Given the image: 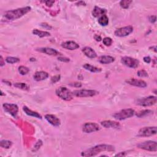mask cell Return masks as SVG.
Here are the masks:
<instances>
[{
	"instance_id": "cell-2",
	"label": "cell",
	"mask_w": 157,
	"mask_h": 157,
	"mask_svg": "<svg viewBox=\"0 0 157 157\" xmlns=\"http://www.w3.org/2000/svg\"><path fill=\"white\" fill-rule=\"evenodd\" d=\"M31 10V8L29 6L17 9L10 10L5 12L4 17L9 20H15L21 18Z\"/></svg>"
},
{
	"instance_id": "cell-10",
	"label": "cell",
	"mask_w": 157,
	"mask_h": 157,
	"mask_svg": "<svg viewBox=\"0 0 157 157\" xmlns=\"http://www.w3.org/2000/svg\"><path fill=\"white\" fill-rule=\"evenodd\" d=\"M3 107L6 112L10 114L14 118H17V114L19 112V107L17 104L4 103L3 104Z\"/></svg>"
},
{
	"instance_id": "cell-31",
	"label": "cell",
	"mask_w": 157,
	"mask_h": 157,
	"mask_svg": "<svg viewBox=\"0 0 157 157\" xmlns=\"http://www.w3.org/2000/svg\"><path fill=\"white\" fill-rule=\"evenodd\" d=\"M152 113H153V111H152V110H142V111H141V112H139V113H137L136 114V115H137V117H142L145 115H147L149 114H151Z\"/></svg>"
},
{
	"instance_id": "cell-42",
	"label": "cell",
	"mask_w": 157,
	"mask_h": 157,
	"mask_svg": "<svg viewBox=\"0 0 157 157\" xmlns=\"http://www.w3.org/2000/svg\"><path fill=\"white\" fill-rule=\"evenodd\" d=\"M0 60H1V67H3L4 65V61H3V57L2 56H1V59H0Z\"/></svg>"
},
{
	"instance_id": "cell-24",
	"label": "cell",
	"mask_w": 157,
	"mask_h": 157,
	"mask_svg": "<svg viewBox=\"0 0 157 157\" xmlns=\"http://www.w3.org/2000/svg\"><path fill=\"white\" fill-rule=\"evenodd\" d=\"M83 68L85 69L86 70L89 71L91 73H100L101 71V69L97 68L96 66H94L92 65H89V64H85L84 65H83Z\"/></svg>"
},
{
	"instance_id": "cell-17",
	"label": "cell",
	"mask_w": 157,
	"mask_h": 157,
	"mask_svg": "<svg viewBox=\"0 0 157 157\" xmlns=\"http://www.w3.org/2000/svg\"><path fill=\"white\" fill-rule=\"evenodd\" d=\"M37 50L42 52V53L45 54L49 55H52V56H57L60 55V52L59 51H57V50L52 49V48H49V47H43L38 49Z\"/></svg>"
},
{
	"instance_id": "cell-25",
	"label": "cell",
	"mask_w": 157,
	"mask_h": 157,
	"mask_svg": "<svg viewBox=\"0 0 157 157\" xmlns=\"http://www.w3.org/2000/svg\"><path fill=\"white\" fill-rule=\"evenodd\" d=\"M98 22L99 23V24H100L101 26L105 27V26H107L109 24V18L106 14L103 15L101 17H99Z\"/></svg>"
},
{
	"instance_id": "cell-5",
	"label": "cell",
	"mask_w": 157,
	"mask_h": 157,
	"mask_svg": "<svg viewBox=\"0 0 157 157\" xmlns=\"http://www.w3.org/2000/svg\"><path fill=\"white\" fill-rule=\"evenodd\" d=\"M157 98L156 96H150L146 98H143L139 99L137 101V104L139 106H143V107H148V106H152L155 105L156 103Z\"/></svg>"
},
{
	"instance_id": "cell-3",
	"label": "cell",
	"mask_w": 157,
	"mask_h": 157,
	"mask_svg": "<svg viewBox=\"0 0 157 157\" xmlns=\"http://www.w3.org/2000/svg\"><path fill=\"white\" fill-rule=\"evenodd\" d=\"M135 114V110H133V109H126L121 110L118 112H116L113 115V117L116 120H124L133 117Z\"/></svg>"
},
{
	"instance_id": "cell-36",
	"label": "cell",
	"mask_w": 157,
	"mask_h": 157,
	"mask_svg": "<svg viewBox=\"0 0 157 157\" xmlns=\"http://www.w3.org/2000/svg\"><path fill=\"white\" fill-rule=\"evenodd\" d=\"M45 3L47 6L51 7L55 3V1H45Z\"/></svg>"
},
{
	"instance_id": "cell-23",
	"label": "cell",
	"mask_w": 157,
	"mask_h": 157,
	"mask_svg": "<svg viewBox=\"0 0 157 157\" xmlns=\"http://www.w3.org/2000/svg\"><path fill=\"white\" fill-rule=\"evenodd\" d=\"M33 34L34 35L38 36L39 38H44V37H48L50 36V33L47 31H40L38 30V29H34L33 31Z\"/></svg>"
},
{
	"instance_id": "cell-38",
	"label": "cell",
	"mask_w": 157,
	"mask_h": 157,
	"mask_svg": "<svg viewBox=\"0 0 157 157\" xmlns=\"http://www.w3.org/2000/svg\"><path fill=\"white\" fill-rule=\"evenodd\" d=\"M70 85L72 87H77V88H80V87H82V84H81L80 83H78V82H75V83L71 84Z\"/></svg>"
},
{
	"instance_id": "cell-44",
	"label": "cell",
	"mask_w": 157,
	"mask_h": 157,
	"mask_svg": "<svg viewBox=\"0 0 157 157\" xmlns=\"http://www.w3.org/2000/svg\"><path fill=\"white\" fill-rule=\"evenodd\" d=\"M150 48H152V50H154V52H156V46H152V47H150Z\"/></svg>"
},
{
	"instance_id": "cell-8",
	"label": "cell",
	"mask_w": 157,
	"mask_h": 157,
	"mask_svg": "<svg viewBox=\"0 0 157 157\" xmlns=\"http://www.w3.org/2000/svg\"><path fill=\"white\" fill-rule=\"evenodd\" d=\"M73 95L76 97L85 98L91 97L98 94V92L94 90H77L72 92Z\"/></svg>"
},
{
	"instance_id": "cell-4",
	"label": "cell",
	"mask_w": 157,
	"mask_h": 157,
	"mask_svg": "<svg viewBox=\"0 0 157 157\" xmlns=\"http://www.w3.org/2000/svg\"><path fill=\"white\" fill-rule=\"evenodd\" d=\"M56 95L65 101H70L73 99V93L65 87H60L56 90Z\"/></svg>"
},
{
	"instance_id": "cell-41",
	"label": "cell",
	"mask_w": 157,
	"mask_h": 157,
	"mask_svg": "<svg viewBox=\"0 0 157 157\" xmlns=\"http://www.w3.org/2000/svg\"><path fill=\"white\" fill-rule=\"evenodd\" d=\"M94 38L96 40V41H99V42L101 41V39H102L101 37L100 36H98V35H95V37H94Z\"/></svg>"
},
{
	"instance_id": "cell-29",
	"label": "cell",
	"mask_w": 157,
	"mask_h": 157,
	"mask_svg": "<svg viewBox=\"0 0 157 157\" xmlns=\"http://www.w3.org/2000/svg\"><path fill=\"white\" fill-rule=\"evenodd\" d=\"M14 87L24 90H28L29 89V87L25 83H15L14 84Z\"/></svg>"
},
{
	"instance_id": "cell-28",
	"label": "cell",
	"mask_w": 157,
	"mask_h": 157,
	"mask_svg": "<svg viewBox=\"0 0 157 157\" xmlns=\"http://www.w3.org/2000/svg\"><path fill=\"white\" fill-rule=\"evenodd\" d=\"M19 72L21 75H27L29 72H30V69H29L26 66H20L19 67Z\"/></svg>"
},
{
	"instance_id": "cell-34",
	"label": "cell",
	"mask_w": 157,
	"mask_h": 157,
	"mask_svg": "<svg viewBox=\"0 0 157 157\" xmlns=\"http://www.w3.org/2000/svg\"><path fill=\"white\" fill-rule=\"evenodd\" d=\"M60 79V75H55L54 77H52L51 79V82L52 84H55L56 82H57L58 81H59Z\"/></svg>"
},
{
	"instance_id": "cell-16",
	"label": "cell",
	"mask_w": 157,
	"mask_h": 157,
	"mask_svg": "<svg viewBox=\"0 0 157 157\" xmlns=\"http://www.w3.org/2000/svg\"><path fill=\"white\" fill-rule=\"evenodd\" d=\"M61 47L64 49H66L67 50H76L79 48V45L74 41L72 40H69V41L64 42L61 44Z\"/></svg>"
},
{
	"instance_id": "cell-39",
	"label": "cell",
	"mask_w": 157,
	"mask_h": 157,
	"mask_svg": "<svg viewBox=\"0 0 157 157\" xmlns=\"http://www.w3.org/2000/svg\"><path fill=\"white\" fill-rule=\"evenodd\" d=\"M151 59H150V57H144V61L145 62V63H150L151 62Z\"/></svg>"
},
{
	"instance_id": "cell-13",
	"label": "cell",
	"mask_w": 157,
	"mask_h": 157,
	"mask_svg": "<svg viewBox=\"0 0 157 157\" xmlns=\"http://www.w3.org/2000/svg\"><path fill=\"white\" fill-rule=\"evenodd\" d=\"M126 82L131 85L137 87H140V88H145V87H146L147 86V83L145 82V81L136 79H130L128 80H127Z\"/></svg>"
},
{
	"instance_id": "cell-12",
	"label": "cell",
	"mask_w": 157,
	"mask_h": 157,
	"mask_svg": "<svg viewBox=\"0 0 157 157\" xmlns=\"http://www.w3.org/2000/svg\"><path fill=\"white\" fill-rule=\"evenodd\" d=\"M100 130V126L96 123H89L85 124L82 126V131L85 133H91L98 131Z\"/></svg>"
},
{
	"instance_id": "cell-27",
	"label": "cell",
	"mask_w": 157,
	"mask_h": 157,
	"mask_svg": "<svg viewBox=\"0 0 157 157\" xmlns=\"http://www.w3.org/2000/svg\"><path fill=\"white\" fill-rule=\"evenodd\" d=\"M6 61L10 64H14L17 63L20 61V59L16 57H8L6 59Z\"/></svg>"
},
{
	"instance_id": "cell-35",
	"label": "cell",
	"mask_w": 157,
	"mask_h": 157,
	"mask_svg": "<svg viewBox=\"0 0 157 157\" xmlns=\"http://www.w3.org/2000/svg\"><path fill=\"white\" fill-rule=\"evenodd\" d=\"M156 15H152L149 17V21H150V22L152 23V24L155 23L156 22Z\"/></svg>"
},
{
	"instance_id": "cell-30",
	"label": "cell",
	"mask_w": 157,
	"mask_h": 157,
	"mask_svg": "<svg viewBox=\"0 0 157 157\" xmlns=\"http://www.w3.org/2000/svg\"><path fill=\"white\" fill-rule=\"evenodd\" d=\"M131 3H132V1H129V0H124V1H120V5L122 8L128 9L130 7V5Z\"/></svg>"
},
{
	"instance_id": "cell-37",
	"label": "cell",
	"mask_w": 157,
	"mask_h": 157,
	"mask_svg": "<svg viewBox=\"0 0 157 157\" xmlns=\"http://www.w3.org/2000/svg\"><path fill=\"white\" fill-rule=\"evenodd\" d=\"M40 26L43 27L44 28H47V29H51L52 27L50 26L49 25L45 24V23H42V24H40Z\"/></svg>"
},
{
	"instance_id": "cell-1",
	"label": "cell",
	"mask_w": 157,
	"mask_h": 157,
	"mask_svg": "<svg viewBox=\"0 0 157 157\" xmlns=\"http://www.w3.org/2000/svg\"><path fill=\"white\" fill-rule=\"evenodd\" d=\"M114 147L112 145L107 144H100L82 152L81 155L82 156H94L101 153V152H105V151L112 152V151H114Z\"/></svg>"
},
{
	"instance_id": "cell-14",
	"label": "cell",
	"mask_w": 157,
	"mask_h": 157,
	"mask_svg": "<svg viewBox=\"0 0 157 157\" xmlns=\"http://www.w3.org/2000/svg\"><path fill=\"white\" fill-rule=\"evenodd\" d=\"M101 125L106 128H114L119 129L120 128V125L119 123L115 121L112 120H104L101 121Z\"/></svg>"
},
{
	"instance_id": "cell-20",
	"label": "cell",
	"mask_w": 157,
	"mask_h": 157,
	"mask_svg": "<svg viewBox=\"0 0 157 157\" xmlns=\"http://www.w3.org/2000/svg\"><path fill=\"white\" fill-rule=\"evenodd\" d=\"M98 61L101 64H104V65H108V64L112 63L115 61V59L114 57L109 56V55H103L101 56L99 58Z\"/></svg>"
},
{
	"instance_id": "cell-33",
	"label": "cell",
	"mask_w": 157,
	"mask_h": 157,
	"mask_svg": "<svg viewBox=\"0 0 157 157\" xmlns=\"http://www.w3.org/2000/svg\"><path fill=\"white\" fill-rule=\"evenodd\" d=\"M137 75L140 77H148V73L145 70H140L137 73Z\"/></svg>"
},
{
	"instance_id": "cell-40",
	"label": "cell",
	"mask_w": 157,
	"mask_h": 157,
	"mask_svg": "<svg viewBox=\"0 0 157 157\" xmlns=\"http://www.w3.org/2000/svg\"><path fill=\"white\" fill-rule=\"evenodd\" d=\"M59 60L61 61H65V62H68L69 61V59H67V58H65V57H59Z\"/></svg>"
},
{
	"instance_id": "cell-22",
	"label": "cell",
	"mask_w": 157,
	"mask_h": 157,
	"mask_svg": "<svg viewBox=\"0 0 157 157\" xmlns=\"http://www.w3.org/2000/svg\"><path fill=\"white\" fill-rule=\"evenodd\" d=\"M106 13V9H102L98 6H95L92 12L93 16H94L95 17H100L103 15H105Z\"/></svg>"
},
{
	"instance_id": "cell-32",
	"label": "cell",
	"mask_w": 157,
	"mask_h": 157,
	"mask_svg": "<svg viewBox=\"0 0 157 157\" xmlns=\"http://www.w3.org/2000/svg\"><path fill=\"white\" fill-rule=\"evenodd\" d=\"M103 43L106 46H110L112 44V39L109 37L104 38L103 40Z\"/></svg>"
},
{
	"instance_id": "cell-6",
	"label": "cell",
	"mask_w": 157,
	"mask_h": 157,
	"mask_svg": "<svg viewBox=\"0 0 157 157\" xmlns=\"http://www.w3.org/2000/svg\"><path fill=\"white\" fill-rule=\"evenodd\" d=\"M137 147L141 149L150 151V152H156L157 151V143L156 141H148L141 142L137 145Z\"/></svg>"
},
{
	"instance_id": "cell-7",
	"label": "cell",
	"mask_w": 157,
	"mask_h": 157,
	"mask_svg": "<svg viewBox=\"0 0 157 157\" xmlns=\"http://www.w3.org/2000/svg\"><path fill=\"white\" fill-rule=\"evenodd\" d=\"M157 128L156 126L144 127L139 131L137 136L139 137H150L155 135L156 134Z\"/></svg>"
},
{
	"instance_id": "cell-26",
	"label": "cell",
	"mask_w": 157,
	"mask_h": 157,
	"mask_svg": "<svg viewBox=\"0 0 157 157\" xmlns=\"http://www.w3.org/2000/svg\"><path fill=\"white\" fill-rule=\"evenodd\" d=\"M13 145V142L8 140H3L0 142V146L4 149H9Z\"/></svg>"
},
{
	"instance_id": "cell-21",
	"label": "cell",
	"mask_w": 157,
	"mask_h": 157,
	"mask_svg": "<svg viewBox=\"0 0 157 157\" xmlns=\"http://www.w3.org/2000/svg\"><path fill=\"white\" fill-rule=\"evenodd\" d=\"M23 110H24V111L25 112V114L29 116H31V117H35L37 119H42V116L40 115L39 114H38L36 112L33 111V110H31V109H30L27 106L23 107Z\"/></svg>"
},
{
	"instance_id": "cell-19",
	"label": "cell",
	"mask_w": 157,
	"mask_h": 157,
	"mask_svg": "<svg viewBox=\"0 0 157 157\" xmlns=\"http://www.w3.org/2000/svg\"><path fill=\"white\" fill-rule=\"evenodd\" d=\"M82 52L85 56L90 59H95L97 57V54L95 51L90 47H85L82 49Z\"/></svg>"
},
{
	"instance_id": "cell-15",
	"label": "cell",
	"mask_w": 157,
	"mask_h": 157,
	"mask_svg": "<svg viewBox=\"0 0 157 157\" xmlns=\"http://www.w3.org/2000/svg\"><path fill=\"white\" fill-rule=\"evenodd\" d=\"M45 119L50 124L54 126H59L60 125V120L58 119L55 115L52 114H46L45 115Z\"/></svg>"
},
{
	"instance_id": "cell-11",
	"label": "cell",
	"mask_w": 157,
	"mask_h": 157,
	"mask_svg": "<svg viewBox=\"0 0 157 157\" xmlns=\"http://www.w3.org/2000/svg\"><path fill=\"white\" fill-rule=\"evenodd\" d=\"M133 31V27L132 26H127L125 27L120 28L117 30H116L114 32L115 36L117 37H125L130 35V34Z\"/></svg>"
},
{
	"instance_id": "cell-9",
	"label": "cell",
	"mask_w": 157,
	"mask_h": 157,
	"mask_svg": "<svg viewBox=\"0 0 157 157\" xmlns=\"http://www.w3.org/2000/svg\"><path fill=\"white\" fill-rule=\"evenodd\" d=\"M121 62L126 66L135 69L137 68L139 65V61L136 59L130 57H122L121 59Z\"/></svg>"
},
{
	"instance_id": "cell-18",
	"label": "cell",
	"mask_w": 157,
	"mask_h": 157,
	"mask_svg": "<svg viewBox=\"0 0 157 157\" xmlns=\"http://www.w3.org/2000/svg\"><path fill=\"white\" fill-rule=\"evenodd\" d=\"M49 77V74L45 71H38L33 75L34 80L39 82V81L44 80Z\"/></svg>"
},
{
	"instance_id": "cell-43",
	"label": "cell",
	"mask_w": 157,
	"mask_h": 157,
	"mask_svg": "<svg viewBox=\"0 0 157 157\" xmlns=\"http://www.w3.org/2000/svg\"><path fill=\"white\" fill-rule=\"evenodd\" d=\"M125 152H121L120 154H117L115 156H125V154H124Z\"/></svg>"
}]
</instances>
